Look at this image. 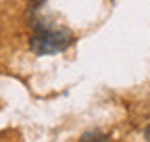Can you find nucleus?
I'll return each instance as SVG.
<instances>
[{"label":"nucleus","instance_id":"3","mask_svg":"<svg viewBox=\"0 0 150 142\" xmlns=\"http://www.w3.org/2000/svg\"><path fill=\"white\" fill-rule=\"evenodd\" d=\"M144 136H146V140H148V142H150V126H148V128H146V132H144Z\"/></svg>","mask_w":150,"mask_h":142},{"label":"nucleus","instance_id":"1","mask_svg":"<svg viewBox=\"0 0 150 142\" xmlns=\"http://www.w3.org/2000/svg\"><path fill=\"white\" fill-rule=\"evenodd\" d=\"M73 42V33L65 27H35L33 36L29 38V46L35 55H54L63 52Z\"/></svg>","mask_w":150,"mask_h":142},{"label":"nucleus","instance_id":"2","mask_svg":"<svg viewBox=\"0 0 150 142\" xmlns=\"http://www.w3.org/2000/svg\"><path fill=\"white\" fill-rule=\"evenodd\" d=\"M79 142H110V140H108V136H104L100 132H86L79 138Z\"/></svg>","mask_w":150,"mask_h":142}]
</instances>
